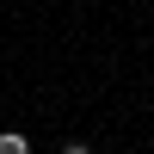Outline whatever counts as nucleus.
<instances>
[{"instance_id": "nucleus-1", "label": "nucleus", "mask_w": 154, "mask_h": 154, "mask_svg": "<svg viewBox=\"0 0 154 154\" xmlns=\"http://www.w3.org/2000/svg\"><path fill=\"white\" fill-rule=\"evenodd\" d=\"M0 154H31V142H25L19 130H0Z\"/></svg>"}, {"instance_id": "nucleus-2", "label": "nucleus", "mask_w": 154, "mask_h": 154, "mask_svg": "<svg viewBox=\"0 0 154 154\" xmlns=\"http://www.w3.org/2000/svg\"><path fill=\"white\" fill-rule=\"evenodd\" d=\"M62 154H93V148H86V142H62Z\"/></svg>"}]
</instances>
